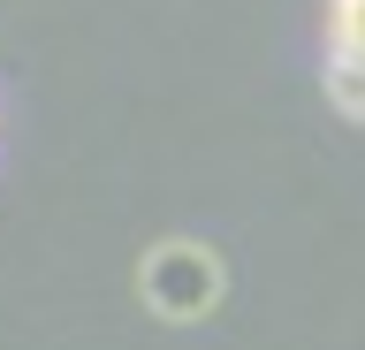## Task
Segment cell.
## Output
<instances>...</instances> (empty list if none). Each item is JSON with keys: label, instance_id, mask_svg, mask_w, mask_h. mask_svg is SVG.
<instances>
[{"label": "cell", "instance_id": "cell-1", "mask_svg": "<svg viewBox=\"0 0 365 350\" xmlns=\"http://www.w3.org/2000/svg\"><path fill=\"white\" fill-rule=\"evenodd\" d=\"M137 297H145V312L168 327H198L221 312L228 297V267L213 244H198V236H160L153 252H145V267H137Z\"/></svg>", "mask_w": 365, "mask_h": 350}, {"label": "cell", "instance_id": "cell-2", "mask_svg": "<svg viewBox=\"0 0 365 350\" xmlns=\"http://www.w3.org/2000/svg\"><path fill=\"white\" fill-rule=\"evenodd\" d=\"M327 107L342 122H365V53L327 46Z\"/></svg>", "mask_w": 365, "mask_h": 350}, {"label": "cell", "instance_id": "cell-3", "mask_svg": "<svg viewBox=\"0 0 365 350\" xmlns=\"http://www.w3.org/2000/svg\"><path fill=\"white\" fill-rule=\"evenodd\" d=\"M327 46L365 53V0H327Z\"/></svg>", "mask_w": 365, "mask_h": 350}]
</instances>
